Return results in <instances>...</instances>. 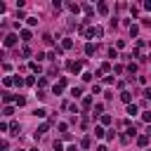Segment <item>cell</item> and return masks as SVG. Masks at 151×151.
<instances>
[{
    "label": "cell",
    "instance_id": "28",
    "mask_svg": "<svg viewBox=\"0 0 151 151\" xmlns=\"http://www.w3.org/2000/svg\"><path fill=\"white\" fill-rule=\"evenodd\" d=\"M42 40H45V45H52V35H50V33H45V35H42Z\"/></svg>",
    "mask_w": 151,
    "mask_h": 151
},
{
    "label": "cell",
    "instance_id": "38",
    "mask_svg": "<svg viewBox=\"0 0 151 151\" xmlns=\"http://www.w3.org/2000/svg\"><path fill=\"white\" fill-rule=\"evenodd\" d=\"M97 151H109V149L106 146H97Z\"/></svg>",
    "mask_w": 151,
    "mask_h": 151
},
{
    "label": "cell",
    "instance_id": "5",
    "mask_svg": "<svg viewBox=\"0 0 151 151\" xmlns=\"http://www.w3.org/2000/svg\"><path fill=\"white\" fill-rule=\"evenodd\" d=\"M66 7H68V9H71V12H73V14H78V12H80V9H83V7H80V5H78V2H68V5H66Z\"/></svg>",
    "mask_w": 151,
    "mask_h": 151
},
{
    "label": "cell",
    "instance_id": "17",
    "mask_svg": "<svg viewBox=\"0 0 151 151\" xmlns=\"http://www.w3.org/2000/svg\"><path fill=\"white\" fill-rule=\"evenodd\" d=\"M92 106V97H83V109H90Z\"/></svg>",
    "mask_w": 151,
    "mask_h": 151
},
{
    "label": "cell",
    "instance_id": "13",
    "mask_svg": "<svg viewBox=\"0 0 151 151\" xmlns=\"http://www.w3.org/2000/svg\"><path fill=\"white\" fill-rule=\"evenodd\" d=\"M2 101H5V104H9V101H17V97H12L9 92H5V94H2Z\"/></svg>",
    "mask_w": 151,
    "mask_h": 151
},
{
    "label": "cell",
    "instance_id": "9",
    "mask_svg": "<svg viewBox=\"0 0 151 151\" xmlns=\"http://www.w3.org/2000/svg\"><path fill=\"white\" fill-rule=\"evenodd\" d=\"M47 127H50V123H42V125L35 130V134H38V137H40V134H45V132H47Z\"/></svg>",
    "mask_w": 151,
    "mask_h": 151
},
{
    "label": "cell",
    "instance_id": "35",
    "mask_svg": "<svg viewBox=\"0 0 151 151\" xmlns=\"http://www.w3.org/2000/svg\"><path fill=\"white\" fill-rule=\"evenodd\" d=\"M142 120H144V123H149V120H151V113H149V111H146V113H142Z\"/></svg>",
    "mask_w": 151,
    "mask_h": 151
},
{
    "label": "cell",
    "instance_id": "37",
    "mask_svg": "<svg viewBox=\"0 0 151 151\" xmlns=\"http://www.w3.org/2000/svg\"><path fill=\"white\" fill-rule=\"evenodd\" d=\"M144 97H146V99H151V87H149V90H144Z\"/></svg>",
    "mask_w": 151,
    "mask_h": 151
},
{
    "label": "cell",
    "instance_id": "6",
    "mask_svg": "<svg viewBox=\"0 0 151 151\" xmlns=\"http://www.w3.org/2000/svg\"><path fill=\"white\" fill-rule=\"evenodd\" d=\"M97 12H99V14H109V5H106V2H99V5H97Z\"/></svg>",
    "mask_w": 151,
    "mask_h": 151
},
{
    "label": "cell",
    "instance_id": "12",
    "mask_svg": "<svg viewBox=\"0 0 151 151\" xmlns=\"http://www.w3.org/2000/svg\"><path fill=\"white\" fill-rule=\"evenodd\" d=\"M109 71H111V64H109V61H104V64L99 66V73H109Z\"/></svg>",
    "mask_w": 151,
    "mask_h": 151
},
{
    "label": "cell",
    "instance_id": "15",
    "mask_svg": "<svg viewBox=\"0 0 151 151\" xmlns=\"http://www.w3.org/2000/svg\"><path fill=\"white\" fill-rule=\"evenodd\" d=\"M104 134H106V132H104V127H101V125H97V127H94V137H99V139H101Z\"/></svg>",
    "mask_w": 151,
    "mask_h": 151
},
{
    "label": "cell",
    "instance_id": "7",
    "mask_svg": "<svg viewBox=\"0 0 151 151\" xmlns=\"http://www.w3.org/2000/svg\"><path fill=\"white\" fill-rule=\"evenodd\" d=\"M71 47H73V40L71 38H64L61 40V50H71Z\"/></svg>",
    "mask_w": 151,
    "mask_h": 151
},
{
    "label": "cell",
    "instance_id": "21",
    "mask_svg": "<svg viewBox=\"0 0 151 151\" xmlns=\"http://www.w3.org/2000/svg\"><path fill=\"white\" fill-rule=\"evenodd\" d=\"M111 120H113V118H111V116H109V113H104V116H101V125H109V123H111Z\"/></svg>",
    "mask_w": 151,
    "mask_h": 151
},
{
    "label": "cell",
    "instance_id": "23",
    "mask_svg": "<svg viewBox=\"0 0 151 151\" xmlns=\"http://www.w3.org/2000/svg\"><path fill=\"white\" fill-rule=\"evenodd\" d=\"M139 33V26H134V24H130V35H137Z\"/></svg>",
    "mask_w": 151,
    "mask_h": 151
},
{
    "label": "cell",
    "instance_id": "31",
    "mask_svg": "<svg viewBox=\"0 0 151 151\" xmlns=\"http://www.w3.org/2000/svg\"><path fill=\"white\" fill-rule=\"evenodd\" d=\"M26 21H28V26H35V24H38V19H35V17H28Z\"/></svg>",
    "mask_w": 151,
    "mask_h": 151
},
{
    "label": "cell",
    "instance_id": "22",
    "mask_svg": "<svg viewBox=\"0 0 151 151\" xmlns=\"http://www.w3.org/2000/svg\"><path fill=\"white\" fill-rule=\"evenodd\" d=\"M80 146H83V149H90V137H83V139H80Z\"/></svg>",
    "mask_w": 151,
    "mask_h": 151
},
{
    "label": "cell",
    "instance_id": "14",
    "mask_svg": "<svg viewBox=\"0 0 151 151\" xmlns=\"http://www.w3.org/2000/svg\"><path fill=\"white\" fill-rule=\"evenodd\" d=\"M9 130H12V134H19L21 125H19V123H9Z\"/></svg>",
    "mask_w": 151,
    "mask_h": 151
},
{
    "label": "cell",
    "instance_id": "26",
    "mask_svg": "<svg viewBox=\"0 0 151 151\" xmlns=\"http://www.w3.org/2000/svg\"><path fill=\"white\" fill-rule=\"evenodd\" d=\"M12 113H14L12 106H5V109H2V116H12Z\"/></svg>",
    "mask_w": 151,
    "mask_h": 151
},
{
    "label": "cell",
    "instance_id": "3",
    "mask_svg": "<svg viewBox=\"0 0 151 151\" xmlns=\"http://www.w3.org/2000/svg\"><path fill=\"white\" fill-rule=\"evenodd\" d=\"M2 42H5V47H14V45H17V35H14V33H9V35H5V40H2Z\"/></svg>",
    "mask_w": 151,
    "mask_h": 151
},
{
    "label": "cell",
    "instance_id": "11",
    "mask_svg": "<svg viewBox=\"0 0 151 151\" xmlns=\"http://www.w3.org/2000/svg\"><path fill=\"white\" fill-rule=\"evenodd\" d=\"M94 50H97V45H92V42L85 45V54H94Z\"/></svg>",
    "mask_w": 151,
    "mask_h": 151
},
{
    "label": "cell",
    "instance_id": "30",
    "mask_svg": "<svg viewBox=\"0 0 151 151\" xmlns=\"http://www.w3.org/2000/svg\"><path fill=\"white\" fill-rule=\"evenodd\" d=\"M52 149H54V151H64V146H61V142H54V144H52Z\"/></svg>",
    "mask_w": 151,
    "mask_h": 151
},
{
    "label": "cell",
    "instance_id": "19",
    "mask_svg": "<svg viewBox=\"0 0 151 151\" xmlns=\"http://www.w3.org/2000/svg\"><path fill=\"white\" fill-rule=\"evenodd\" d=\"M2 83H5V87H9V85H14V78H9V76H5V78H2Z\"/></svg>",
    "mask_w": 151,
    "mask_h": 151
},
{
    "label": "cell",
    "instance_id": "39",
    "mask_svg": "<svg viewBox=\"0 0 151 151\" xmlns=\"http://www.w3.org/2000/svg\"><path fill=\"white\" fill-rule=\"evenodd\" d=\"M31 151H38V149H31Z\"/></svg>",
    "mask_w": 151,
    "mask_h": 151
},
{
    "label": "cell",
    "instance_id": "1",
    "mask_svg": "<svg viewBox=\"0 0 151 151\" xmlns=\"http://www.w3.org/2000/svg\"><path fill=\"white\" fill-rule=\"evenodd\" d=\"M85 33V38H101V26H94V28H90V31H83Z\"/></svg>",
    "mask_w": 151,
    "mask_h": 151
},
{
    "label": "cell",
    "instance_id": "8",
    "mask_svg": "<svg viewBox=\"0 0 151 151\" xmlns=\"http://www.w3.org/2000/svg\"><path fill=\"white\" fill-rule=\"evenodd\" d=\"M137 144H139V146H146V144H149V134H139V137H137Z\"/></svg>",
    "mask_w": 151,
    "mask_h": 151
},
{
    "label": "cell",
    "instance_id": "20",
    "mask_svg": "<svg viewBox=\"0 0 151 151\" xmlns=\"http://www.w3.org/2000/svg\"><path fill=\"white\" fill-rule=\"evenodd\" d=\"M33 116H38V118H42V116H47V111H45V109H35V111H33Z\"/></svg>",
    "mask_w": 151,
    "mask_h": 151
},
{
    "label": "cell",
    "instance_id": "2",
    "mask_svg": "<svg viewBox=\"0 0 151 151\" xmlns=\"http://www.w3.org/2000/svg\"><path fill=\"white\" fill-rule=\"evenodd\" d=\"M83 64H85L83 59H80V61H66V68H68L71 73H78V71L83 68Z\"/></svg>",
    "mask_w": 151,
    "mask_h": 151
},
{
    "label": "cell",
    "instance_id": "33",
    "mask_svg": "<svg viewBox=\"0 0 151 151\" xmlns=\"http://www.w3.org/2000/svg\"><path fill=\"white\" fill-rule=\"evenodd\" d=\"M61 87H64V85H54V87H52V92H54V94H61Z\"/></svg>",
    "mask_w": 151,
    "mask_h": 151
},
{
    "label": "cell",
    "instance_id": "34",
    "mask_svg": "<svg viewBox=\"0 0 151 151\" xmlns=\"http://www.w3.org/2000/svg\"><path fill=\"white\" fill-rule=\"evenodd\" d=\"M101 109H104V106H101V104H97V106H94V113H97V116H104V113H101Z\"/></svg>",
    "mask_w": 151,
    "mask_h": 151
},
{
    "label": "cell",
    "instance_id": "10",
    "mask_svg": "<svg viewBox=\"0 0 151 151\" xmlns=\"http://www.w3.org/2000/svg\"><path fill=\"white\" fill-rule=\"evenodd\" d=\"M21 40H24V42H28V40H31V31H28V28H24V31H21Z\"/></svg>",
    "mask_w": 151,
    "mask_h": 151
},
{
    "label": "cell",
    "instance_id": "25",
    "mask_svg": "<svg viewBox=\"0 0 151 151\" xmlns=\"http://www.w3.org/2000/svg\"><path fill=\"white\" fill-rule=\"evenodd\" d=\"M17 106H26V97H19L17 94Z\"/></svg>",
    "mask_w": 151,
    "mask_h": 151
},
{
    "label": "cell",
    "instance_id": "24",
    "mask_svg": "<svg viewBox=\"0 0 151 151\" xmlns=\"http://www.w3.org/2000/svg\"><path fill=\"white\" fill-rule=\"evenodd\" d=\"M71 94H73V97H80V94H83V87H73Z\"/></svg>",
    "mask_w": 151,
    "mask_h": 151
},
{
    "label": "cell",
    "instance_id": "4",
    "mask_svg": "<svg viewBox=\"0 0 151 151\" xmlns=\"http://www.w3.org/2000/svg\"><path fill=\"white\" fill-rule=\"evenodd\" d=\"M120 99H123L125 104H132V94H130L127 90H123V92H120Z\"/></svg>",
    "mask_w": 151,
    "mask_h": 151
},
{
    "label": "cell",
    "instance_id": "32",
    "mask_svg": "<svg viewBox=\"0 0 151 151\" xmlns=\"http://www.w3.org/2000/svg\"><path fill=\"white\" fill-rule=\"evenodd\" d=\"M38 87H40V90H42V87H47V80H45V78H40V80H38Z\"/></svg>",
    "mask_w": 151,
    "mask_h": 151
},
{
    "label": "cell",
    "instance_id": "29",
    "mask_svg": "<svg viewBox=\"0 0 151 151\" xmlns=\"http://www.w3.org/2000/svg\"><path fill=\"white\" fill-rule=\"evenodd\" d=\"M21 54H24V57H28V54H31V47H28V45H24V47H21Z\"/></svg>",
    "mask_w": 151,
    "mask_h": 151
},
{
    "label": "cell",
    "instance_id": "18",
    "mask_svg": "<svg viewBox=\"0 0 151 151\" xmlns=\"http://www.w3.org/2000/svg\"><path fill=\"white\" fill-rule=\"evenodd\" d=\"M28 66H31V71H33V73H38V71H40V64H38V61H31Z\"/></svg>",
    "mask_w": 151,
    "mask_h": 151
},
{
    "label": "cell",
    "instance_id": "16",
    "mask_svg": "<svg viewBox=\"0 0 151 151\" xmlns=\"http://www.w3.org/2000/svg\"><path fill=\"white\" fill-rule=\"evenodd\" d=\"M80 7H83V9H85V12H87V14H92V12H94V7H92V5H90V2H83V5H80Z\"/></svg>",
    "mask_w": 151,
    "mask_h": 151
},
{
    "label": "cell",
    "instance_id": "27",
    "mask_svg": "<svg viewBox=\"0 0 151 151\" xmlns=\"http://www.w3.org/2000/svg\"><path fill=\"white\" fill-rule=\"evenodd\" d=\"M127 113L134 116V113H137V106H134V104H127Z\"/></svg>",
    "mask_w": 151,
    "mask_h": 151
},
{
    "label": "cell",
    "instance_id": "36",
    "mask_svg": "<svg viewBox=\"0 0 151 151\" xmlns=\"http://www.w3.org/2000/svg\"><path fill=\"white\" fill-rule=\"evenodd\" d=\"M130 139H132V137H130V134H120V142H123V144H127V142H130Z\"/></svg>",
    "mask_w": 151,
    "mask_h": 151
}]
</instances>
